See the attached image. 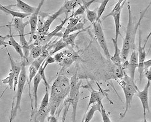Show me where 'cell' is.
Segmentation results:
<instances>
[{
    "label": "cell",
    "mask_w": 151,
    "mask_h": 122,
    "mask_svg": "<svg viewBox=\"0 0 151 122\" xmlns=\"http://www.w3.org/2000/svg\"><path fill=\"white\" fill-rule=\"evenodd\" d=\"M70 85V79L62 74H59L54 80L51 87L50 103L47 110L50 116H55L62 103L69 95Z\"/></svg>",
    "instance_id": "6da1fadb"
},
{
    "label": "cell",
    "mask_w": 151,
    "mask_h": 122,
    "mask_svg": "<svg viewBox=\"0 0 151 122\" xmlns=\"http://www.w3.org/2000/svg\"><path fill=\"white\" fill-rule=\"evenodd\" d=\"M151 6V1L148 4L147 6L145 8L143 11H141L140 14V17L138 22L134 25L132 18V12L131 9V6L129 2L127 5V9H128V23L126 27V33L125 36V38L124 39L122 46L121 49V57L122 61L125 62L127 61L129 55L130 51H133L135 50V36L138 31V29L139 28L141 25L142 20L143 19L145 13L148 11V9Z\"/></svg>",
    "instance_id": "7a4b0ae2"
},
{
    "label": "cell",
    "mask_w": 151,
    "mask_h": 122,
    "mask_svg": "<svg viewBox=\"0 0 151 122\" xmlns=\"http://www.w3.org/2000/svg\"><path fill=\"white\" fill-rule=\"evenodd\" d=\"M119 85L122 89L126 101L125 110L120 115V119H122L125 118L127 113L130 109L133 97L135 95H137L139 89L134 83V80H133L131 77L126 74L119 83Z\"/></svg>",
    "instance_id": "3957f363"
},
{
    "label": "cell",
    "mask_w": 151,
    "mask_h": 122,
    "mask_svg": "<svg viewBox=\"0 0 151 122\" xmlns=\"http://www.w3.org/2000/svg\"><path fill=\"white\" fill-rule=\"evenodd\" d=\"M26 63L24 61H22V70L20 72V74L19 76V82L17 88L16 95L14 96V99L16 100V103H15L14 107L12 108V111L10 117V121H13L14 118L17 115L18 110H20V105L21 101L22 98V95L25 88V83L27 82V73L25 66Z\"/></svg>",
    "instance_id": "277c9868"
},
{
    "label": "cell",
    "mask_w": 151,
    "mask_h": 122,
    "mask_svg": "<svg viewBox=\"0 0 151 122\" xmlns=\"http://www.w3.org/2000/svg\"><path fill=\"white\" fill-rule=\"evenodd\" d=\"M70 92L68 97L65 101V103H69L72 107V122H76V112L78 103L79 101L80 88L81 87V81L79 80L77 77V73L76 72L70 79Z\"/></svg>",
    "instance_id": "5b68a950"
},
{
    "label": "cell",
    "mask_w": 151,
    "mask_h": 122,
    "mask_svg": "<svg viewBox=\"0 0 151 122\" xmlns=\"http://www.w3.org/2000/svg\"><path fill=\"white\" fill-rule=\"evenodd\" d=\"M126 2H127L126 1H123V0L119 1L115 4L112 11L103 18V19H105L106 18H107L109 17H113L114 22V26H115V38H114V39L116 41H118L119 36L121 35V32H120L121 23H121V12H122L123 7Z\"/></svg>",
    "instance_id": "8992f818"
},
{
    "label": "cell",
    "mask_w": 151,
    "mask_h": 122,
    "mask_svg": "<svg viewBox=\"0 0 151 122\" xmlns=\"http://www.w3.org/2000/svg\"><path fill=\"white\" fill-rule=\"evenodd\" d=\"M93 30L94 32L95 36L98 43L100 45L101 48L104 51L105 56H106L108 59H111V56L108 48L107 41L106 39V37L104 35V33L103 30V27L101 24V20L97 21L93 25Z\"/></svg>",
    "instance_id": "52a82bcc"
},
{
    "label": "cell",
    "mask_w": 151,
    "mask_h": 122,
    "mask_svg": "<svg viewBox=\"0 0 151 122\" xmlns=\"http://www.w3.org/2000/svg\"><path fill=\"white\" fill-rule=\"evenodd\" d=\"M145 46L142 45V31L141 27L139 28V44L138 48V70L139 76V83H141L142 79L144 77L145 72V62L147 57V53L145 50Z\"/></svg>",
    "instance_id": "ba28073f"
},
{
    "label": "cell",
    "mask_w": 151,
    "mask_h": 122,
    "mask_svg": "<svg viewBox=\"0 0 151 122\" xmlns=\"http://www.w3.org/2000/svg\"><path fill=\"white\" fill-rule=\"evenodd\" d=\"M151 86V82L147 81V83L145 85V88L142 90H139L137 93V96L138 97L142 103V106L143 109V116H146L147 111L150 112L149 101H148V93L149 89Z\"/></svg>",
    "instance_id": "9c48e42d"
},
{
    "label": "cell",
    "mask_w": 151,
    "mask_h": 122,
    "mask_svg": "<svg viewBox=\"0 0 151 122\" xmlns=\"http://www.w3.org/2000/svg\"><path fill=\"white\" fill-rule=\"evenodd\" d=\"M44 1H41L40 4H38V6L37 7L35 12L31 14L29 17V23L30 25V35H31L30 43H31L32 41L33 36L35 35V33L36 32V30L37 28L38 19H39V15L40 13V10H41V8L42 6V5H44Z\"/></svg>",
    "instance_id": "30bf717a"
},
{
    "label": "cell",
    "mask_w": 151,
    "mask_h": 122,
    "mask_svg": "<svg viewBox=\"0 0 151 122\" xmlns=\"http://www.w3.org/2000/svg\"><path fill=\"white\" fill-rule=\"evenodd\" d=\"M6 49V51H7V53L8 54L10 62V66H11V70L13 71V72L15 74V80H14V93L15 94L16 89L17 88V86L18 84V82H19V76L20 74V72L22 70V64H18L12 58L11 56L9 51H8V49L7 46L5 47Z\"/></svg>",
    "instance_id": "8fae6325"
},
{
    "label": "cell",
    "mask_w": 151,
    "mask_h": 122,
    "mask_svg": "<svg viewBox=\"0 0 151 122\" xmlns=\"http://www.w3.org/2000/svg\"><path fill=\"white\" fill-rule=\"evenodd\" d=\"M138 67V51L135 50L132 51L130 56L129 61L128 63L127 68L129 72V77L133 80L135 79V74L136 69Z\"/></svg>",
    "instance_id": "7c38bea8"
},
{
    "label": "cell",
    "mask_w": 151,
    "mask_h": 122,
    "mask_svg": "<svg viewBox=\"0 0 151 122\" xmlns=\"http://www.w3.org/2000/svg\"><path fill=\"white\" fill-rule=\"evenodd\" d=\"M64 13H65L64 10L63 9V7L61 6L60 7V9L57 11V12H55V13L51 14L50 15L48 16L47 19L44 22L42 32V34H41L42 36L46 35L49 33V31L50 30L51 24L60 15H62ZM41 35H40V36H41Z\"/></svg>",
    "instance_id": "4fadbf2b"
},
{
    "label": "cell",
    "mask_w": 151,
    "mask_h": 122,
    "mask_svg": "<svg viewBox=\"0 0 151 122\" xmlns=\"http://www.w3.org/2000/svg\"><path fill=\"white\" fill-rule=\"evenodd\" d=\"M7 7L9 9H10L11 7H15L19 9L22 11V13L28 14H32L35 12L37 7L32 6L31 5H28L25 2L21 1V0H17V3L14 5H10L9 6H7Z\"/></svg>",
    "instance_id": "5bb4252c"
},
{
    "label": "cell",
    "mask_w": 151,
    "mask_h": 122,
    "mask_svg": "<svg viewBox=\"0 0 151 122\" xmlns=\"http://www.w3.org/2000/svg\"><path fill=\"white\" fill-rule=\"evenodd\" d=\"M44 46L49 52V56H52V55L62 50L64 48L67 46V45L63 40V38H62L57 41L52 43L51 45H49V44H47V45Z\"/></svg>",
    "instance_id": "9a60e30c"
},
{
    "label": "cell",
    "mask_w": 151,
    "mask_h": 122,
    "mask_svg": "<svg viewBox=\"0 0 151 122\" xmlns=\"http://www.w3.org/2000/svg\"><path fill=\"white\" fill-rule=\"evenodd\" d=\"M91 91L90 93V99H89V101H88L85 113L88 111V109L91 105H93L96 103L102 102V100L104 97L103 93L101 92V91L94 90L91 87Z\"/></svg>",
    "instance_id": "2e32d148"
},
{
    "label": "cell",
    "mask_w": 151,
    "mask_h": 122,
    "mask_svg": "<svg viewBox=\"0 0 151 122\" xmlns=\"http://www.w3.org/2000/svg\"><path fill=\"white\" fill-rule=\"evenodd\" d=\"M11 27H12L11 26H9L10 34L8 35V38L9 39V45H11V46H13V48H14L15 51L19 54L20 58H22V60L24 61L25 59V57H24V52L23 51V48H22L21 45L15 40V39L14 38L13 35L12 33Z\"/></svg>",
    "instance_id": "e0dca14e"
},
{
    "label": "cell",
    "mask_w": 151,
    "mask_h": 122,
    "mask_svg": "<svg viewBox=\"0 0 151 122\" xmlns=\"http://www.w3.org/2000/svg\"><path fill=\"white\" fill-rule=\"evenodd\" d=\"M28 24H29V21H27L24 23L23 22L22 19L15 18L13 19V20L12 21V24H10V26L13 27L14 29L18 32L19 36H20L25 35L24 32L25 27Z\"/></svg>",
    "instance_id": "ac0fdd59"
},
{
    "label": "cell",
    "mask_w": 151,
    "mask_h": 122,
    "mask_svg": "<svg viewBox=\"0 0 151 122\" xmlns=\"http://www.w3.org/2000/svg\"><path fill=\"white\" fill-rule=\"evenodd\" d=\"M112 41L113 42L114 48V53L113 56H111V61L116 66H121L122 59L121 57V50H120L118 46V41H116L114 38H112Z\"/></svg>",
    "instance_id": "d6986e66"
},
{
    "label": "cell",
    "mask_w": 151,
    "mask_h": 122,
    "mask_svg": "<svg viewBox=\"0 0 151 122\" xmlns=\"http://www.w3.org/2000/svg\"><path fill=\"white\" fill-rule=\"evenodd\" d=\"M96 103L95 104H94L93 105H91V107L90 108V109H89L88 111L87 112L85 113V114L83 116V118L82 119V120L83 121V122H90L92 120V119L93 118L94 116L95 113L96 111H99L101 112V103Z\"/></svg>",
    "instance_id": "ffe728a7"
},
{
    "label": "cell",
    "mask_w": 151,
    "mask_h": 122,
    "mask_svg": "<svg viewBox=\"0 0 151 122\" xmlns=\"http://www.w3.org/2000/svg\"><path fill=\"white\" fill-rule=\"evenodd\" d=\"M0 9H1V11L6 13L7 15H11L13 17V19L20 18V19H23L24 18H25L28 16H31V14H25V13H22L20 12H18V11H14V10H12L11 9L7 8L5 6L2 5L1 4H0Z\"/></svg>",
    "instance_id": "44dd1931"
},
{
    "label": "cell",
    "mask_w": 151,
    "mask_h": 122,
    "mask_svg": "<svg viewBox=\"0 0 151 122\" xmlns=\"http://www.w3.org/2000/svg\"><path fill=\"white\" fill-rule=\"evenodd\" d=\"M95 2V0H91L89 1H82V4L80 5L75 12L72 13L71 15L69 16L70 18L72 17H80L81 15H82L85 12H86L87 10L89 9V7L91 6L92 4Z\"/></svg>",
    "instance_id": "7402d4cb"
},
{
    "label": "cell",
    "mask_w": 151,
    "mask_h": 122,
    "mask_svg": "<svg viewBox=\"0 0 151 122\" xmlns=\"http://www.w3.org/2000/svg\"><path fill=\"white\" fill-rule=\"evenodd\" d=\"M45 93L44 96L43 97L41 104L40 106L38 109V114H43V113H46L47 112V108L49 105V103H50V93H49V90L45 88Z\"/></svg>",
    "instance_id": "603a6c76"
},
{
    "label": "cell",
    "mask_w": 151,
    "mask_h": 122,
    "mask_svg": "<svg viewBox=\"0 0 151 122\" xmlns=\"http://www.w3.org/2000/svg\"><path fill=\"white\" fill-rule=\"evenodd\" d=\"M42 80L41 76L39 73H38L37 75L33 79V95L35 100V109H37L38 107V89L39 85Z\"/></svg>",
    "instance_id": "cb8c5ba5"
},
{
    "label": "cell",
    "mask_w": 151,
    "mask_h": 122,
    "mask_svg": "<svg viewBox=\"0 0 151 122\" xmlns=\"http://www.w3.org/2000/svg\"><path fill=\"white\" fill-rule=\"evenodd\" d=\"M70 18V17H69ZM81 17H72L69 18V23L66 27V29L64 32L63 33V37L66 36L70 34V31L71 30L77 26L80 22H81ZM62 37V38H63Z\"/></svg>",
    "instance_id": "d4e9b609"
},
{
    "label": "cell",
    "mask_w": 151,
    "mask_h": 122,
    "mask_svg": "<svg viewBox=\"0 0 151 122\" xmlns=\"http://www.w3.org/2000/svg\"><path fill=\"white\" fill-rule=\"evenodd\" d=\"M88 29V28L83 29L81 31H77V32H74L73 33H70L68 35L63 37V40L64 41V42L67 44V46L70 45L72 47H73L75 46V42L76 39L77 38V37L78 36V35L81 33V32H84L85 31H86Z\"/></svg>",
    "instance_id": "484cf974"
},
{
    "label": "cell",
    "mask_w": 151,
    "mask_h": 122,
    "mask_svg": "<svg viewBox=\"0 0 151 122\" xmlns=\"http://www.w3.org/2000/svg\"><path fill=\"white\" fill-rule=\"evenodd\" d=\"M43 51V46L36 45L32 44L30 45V56L34 60L40 57Z\"/></svg>",
    "instance_id": "4316f807"
},
{
    "label": "cell",
    "mask_w": 151,
    "mask_h": 122,
    "mask_svg": "<svg viewBox=\"0 0 151 122\" xmlns=\"http://www.w3.org/2000/svg\"><path fill=\"white\" fill-rule=\"evenodd\" d=\"M78 2V1H67L64 2L62 6L63 7L65 14H66V16H68V14L72 10L75 9Z\"/></svg>",
    "instance_id": "83f0119b"
},
{
    "label": "cell",
    "mask_w": 151,
    "mask_h": 122,
    "mask_svg": "<svg viewBox=\"0 0 151 122\" xmlns=\"http://www.w3.org/2000/svg\"><path fill=\"white\" fill-rule=\"evenodd\" d=\"M14 80H15V74L12 70H10L9 74L6 77L1 80L2 83L6 84L10 88V90H14Z\"/></svg>",
    "instance_id": "f1b7e54d"
},
{
    "label": "cell",
    "mask_w": 151,
    "mask_h": 122,
    "mask_svg": "<svg viewBox=\"0 0 151 122\" xmlns=\"http://www.w3.org/2000/svg\"><path fill=\"white\" fill-rule=\"evenodd\" d=\"M86 18L93 25L97 20V11L88 9L86 11Z\"/></svg>",
    "instance_id": "f546056e"
},
{
    "label": "cell",
    "mask_w": 151,
    "mask_h": 122,
    "mask_svg": "<svg viewBox=\"0 0 151 122\" xmlns=\"http://www.w3.org/2000/svg\"><path fill=\"white\" fill-rule=\"evenodd\" d=\"M108 2H109L108 0L103 1L101 2V5L99 6V7L98 9V10H97V20H96V22L101 20V17L102 14L104 12Z\"/></svg>",
    "instance_id": "4dcf8cb0"
},
{
    "label": "cell",
    "mask_w": 151,
    "mask_h": 122,
    "mask_svg": "<svg viewBox=\"0 0 151 122\" xmlns=\"http://www.w3.org/2000/svg\"><path fill=\"white\" fill-rule=\"evenodd\" d=\"M114 74L116 77L119 79H123L125 77V74L124 72V68L122 66H116L114 68Z\"/></svg>",
    "instance_id": "1f68e13d"
},
{
    "label": "cell",
    "mask_w": 151,
    "mask_h": 122,
    "mask_svg": "<svg viewBox=\"0 0 151 122\" xmlns=\"http://www.w3.org/2000/svg\"><path fill=\"white\" fill-rule=\"evenodd\" d=\"M101 116L102 118V120L103 122H112L111 119H110L108 114H107V111L105 109L103 103H101Z\"/></svg>",
    "instance_id": "d6a6232c"
},
{
    "label": "cell",
    "mask_w": 151,
    "mask_h": 122,
    "mask_svg": "<svg viewBox=\"0 0 151 122\" xmlns=\"http://www.w3.org/2000/svg\"><path fill=\"white\" fill-rule=\"evenodd\" d=\"M55 62H56V61H55V59L54 57H52L51 56H49L45 60L44 64H43V68L45 70L46 67L47 66V65L54 64Z\"/></svg>",
    "instance_id": "836d02e7"
},
{
    "label": "cell",
    "mask_w": 151,
    "mask_h": 122,
    "mask_svg": "<svg viewBox=\"0 0 151 122\" xmlns=\"http://www.w3.org/2000/svg\"><path fill=\"white\" fill-rule=\"evenodd\" d=\"M144 76L147 78L148 81H150L151 82V67L149 69L145 71Z\"/></svg>",
    "instance_id": "e575fe53"
},
{
    "label": "cell",
    "mask_w": 151,
    "mask_h": 122,
    "mask_svg": "<svg viewBox=\"0 0 151 122\" xmlns=\"http://www.w3.org/2000/svg\"><path fill=\"white\" fill-rule=\"evenodd\" d=\"M151 67V59L145 61V71L149 69Z\"/></svg>",
    "instance_id": "d590c367"
},
{
    "label": "cell",
    "mask_w": 151,
    "mask_h": 122,
    "mask_svg": "<svg viewBox=\"0 0 151 122\" xmlns=\"http://www.w3.org/2000/svg\"><path fill=\"white\" fill-rule=\"evenodd\" d=\"M48 122H58V118L55 116H50L47 117Z\"/></svg>",
    "instance_id": "8d00e7d4"
},
{
    "label": "cell",
    "mask_w": 151,
    "mask_h": 122,
    "mask_svg": "<svg viewBox=\"0 0 151 122\" xmlns=\"http://www.w3.org/2000/svg\"><path fill=\"white\" fill-rule=\"evenodd\" d=\"M151 37V31L150 32V33H149V34L148 35V36H147V38H146V39L145 40V44H144V46H145V45H146V44H147V42H148V41L149 40V39H150V38ZM151 46H150V49H149V51H150V49H151Z\"/></svg>",
    "instance_id": "74e56055"
},
{
    "label": "cell",
    "mask_w": 151,
    "mask_h": 122,
    "mask_svg": "<svg viewBox=\"0 0 151 122\" xmlns=\"http://www.w3.org/2000/svg\"><path fill=\"white\" fill-rule=\"evenodd\" d=\"M143 122H148L147 120V116H144V119H143Z\"/></svg>",
    "instance_id": "f35d334b"
},
{
    "label": "cell",
    "mask_w": 151,
    "mask_h": 122,
    "mask_svg": "<svg viewBox=\"0 0 151 122\" xmlns=\"http://www.w3.org/2000/svg\"><path fill=\"white\" fill-rule=\"evenodd\" d=\"M35 122H37V118H35Z\"/></svg>",
    "instance_id": "ab89813d"
}]
</instances>
